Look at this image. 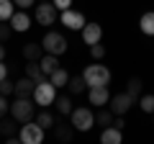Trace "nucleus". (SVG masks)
<instances>
[{
  "label": "nucleus",
  "instance_id": "f257e3e1",
  "mask_svg": "<svg viewBox=\"0 0 154 144\" xmlns=\"http://www.w3.org/2000/svg\"><path fill=\"white\" fill-rule=\"evenodd\" d=\"M33 111H36V100H33L31 95H18L16 103L11 105V111H8V113H11L18 124H26V121H31V118H33Z\"/></svg>",
  "mask_w": 154,
  "mask_h": 144
},
{
  "label": "nucleus",
  "instance_id": "f03ea898",
  "mask_svg": "<svg viewBox=\"0 0 154 144\" xmlns=\"http://www.w3.org/2000/svg\"><path fill=\"white\" fill-rule=\"evenodd\" d=\"M85 83H88V88H95V85H108L110 83V70L105 64H88L82 72Z\"/></svg>",
  "mask_w": 154,
  "mask_h": 144
},
{
  "label": "nucleus",
  "instance_id": "7ed1b4c3",
  "mask_svg": "<svg viewBox=\"0 0 154 144\" xmlns=\"http://www.w3.org/2000/svg\"><path fill=\"white\" fill-rule=\"evenodd\" d=\"M31 98L36 100V105H41V108H46V105H54L57 88L51 85V80H41V83H36V88H33Z\"/></svg>",
  "mask_w": 154,
  "mask_h": 144
},
{
  "label": "nucleus",
  "instance_id": "20e7f679",
  "mask_svg": "<svg viewBox=\"0 0 154 144\" xmlns=\"http://www.w3.org/2000/svg\"><path fill=\"white\" fill-rule=\"evenodd\" d=\"M69 124L75 126V131H90L95 126V113L90 108H72Z\"/></svg>",
  "mask_w": 154,
  "mask_h": 144
},
{
  "label": "nucleus",
  "instance_id": "39448f33",
  "mask_svg": "<svg viewBox=\"0 0 154 144\" xmlns=\"http://www.w3.org/2000/svg\"><path fill=\"white\" fill-rule=\"evenodd\" d=\"M18 139H21L23 144H41V142H44V129H41V126L31 118V121H26V124L21 126Z\"/></svg>",
  "mask_w": 154,
  "mask_h": 144
},
{
  "label": "nucleus",
  "instance_id": "423d86ee",
  "mask_svg": "<svg viewBox=\"0 0 154 144\" xmlns=\"http://www.w3.org/2000/svg\"><path fill=\"white\" fill-rule=\"evenodd\" d=\"M41 46H44L46 54H57L59 57V54L67 52V39L62 36V33H57V31H49L44 39H41Z\"/></svg>",
  "mask_w": 154,
  "mask_h": 144
},
{
  "label": "nucleus",
  "instance_id": "0eeeda50",
  "mask_svg": "<svg viewBox=\"0 0 154 144\" xmlns=\"http://www.w3.org/2000/svg\"><path fill=\"white\" fill-rule=\"evenodd\" d=\"M57 5L51 3V0H46V3H38L36 5V23L38 26H46L49 28L51 23H57Z\"/></svg>",
  "mask_w": 154,
  "mask_h": 144
},
{
  "label": "nucleus",
  "instance_id": "6e6552de",
  "mask_svg": "<svg viewBox=\"0 0 154 144\" xmlns=\"http://www.w3.org/2000/svg\"><path fill=\"white\" fill-rule=\"evenodd\" d=\"M59 23H62V26H67L69 31H82L88 21H85V16H82L80 11H72V8H67V11L59 13Z\"/></svg>",
  "mask_w": 154,
  "mask_h": 144
},
{
  "label": "nucleus",
  "instance_id": "1a4fd4ad",
  "mask_svg": "<svg viewBox=\"0 0 154 144\" xmlns=\"http://www.w3.org/2000/svg\"><path fill=\"white\" fill-rule=\"evenodd\" d=\"M131 105H134V98L128 93H118V95H113V98L108 100V108L113 111V116H123V113H128Z\"/></svg>",
  "mask_w": 154,
  "mask_h": 144
},
{
  "label": "nucleus",
  "instance_id": "9d476101",
  "mask_svg": "<svg viewBox=\"0 0 154 144\" xmlns=\"http://www.w3.org/2000/svg\"><path fill=\"white\" fill-rule=\"evenodd\" d=\"M88 100H90V105H108V100H110V93H108V85H95V88H90V93H88Z\"/></svg>",
  "mask_w": 154,
  "mask_h": 144
},
{
  "label": "nucleus",
  "instance_id": "9b49d317",
  "mask_svg": "<svg viewBox=\"0 0 154 144\" xmlns=\"http://www.w3.org/2000/svg\"><path fill=\"white\" fill-rule=\"evenodd\" d=\"M103 39V28H100V23H85V28H82V41L88 46H93V44H98V41Z\"/></svg>",
  "mask_w": 154,
  "mask_h": 144
},
{
  "label": "nucleus",
  "instance_id": "f8f14e48",
  "mask_svg": "<svg viewBox=\"0 0 154 144\" xmlns=\"http://www.w3.org/2000/svg\"><path fill=\"white\" fill-rule=\"evenodd\" d=\"M11 28L13 31H18V33H23V31H28V28H31V16H28L26 11H18V13H13L11 16Z\"/></svg>",
  "mask_w": 154,
  "mask_h": 144
},
{
  "label": "nucleus",
  "instance_id": "ddd939ff",
  "mask_svg": "<svg viewBox=\"0 0 154 144\" xmlns=\"http://www.w3.org/2000/svg\"><path fill=\"white\" fill-rule=\"evenodd\" d=\"M72 134H75V126L64 121H54V139L57 142H72Z\"/></svg>",
  "mask_w": 154,
  "mask_h": 144
},
{
  "label": "nucleus",
  "instance_id": "4468645a",
  "mask_svg": "<svg viewBox=\"0 0 154 144\" xmlns=\"http://www.w3.org/2000/svg\"><path fill=\"white\" fill-rule=\"evenodd\" d=\"M23 57H26L28 62H38L44 57V46L36 44V41H28V44H23Z\"/></svg>",
  "mask_w": 154,
  "mask_h": 144
},
{
  "label": "nucleus",
  "instance_id": "2eb2a0df",
  "mask_svg": "<svg viewBox=\"0 0 154 144\" xmlns=\"http://www.w3.org/2000/svg\"><path fill=\"white\" fill-rule=\"evenodd\" d=\"M100 142H103V144H121V142H123L121 129H116V126H105V129H103V134H100Z\"/></svg>",
  "mask_w": 154,
  "mask_h": 144
},
{
  "label": "nucleus",
  "instance_id": "dca6fc26",
  "mask_svg": "<svg viewBox=\"0 0 154 144\" xmlns=\"http://www.w3.org/2000/svg\"><path fill=\"white\" fill-rule=\"evenodd\" d=\"M85 88H88V83H85L82 75H75V77H69V83H67L69 95H80V93H85Z\"/></svg>",
  "mask_w": 154,
  "mask_h": 144
},
{
  "label": "nucleus",
  "instance_id": "f3484780",
  "mask_svg": "<svg viewBox=\"0 0 154 144\" xmlns=\"http://www.w3.org/2000/svg\"><path fill=\"white\" fill-rule=\"evenodd\" d=\"M139 28H141V33H146V36H154V11L144 13V16L139 18Z\"/></svg>",
  "mask_w": 154,
  "mask_h": 144
},
{
  "label": "nucleus",
  "instance_id": "a211bd4d",
  "mask_svg": "<svg viewBox=\"0 0 154 144\" xmlns=\"http://www.w3.org/2000/svg\"><path fill=\"white\" fill-rule=\"evenodd\" d=\"M33 88H36V83H33L28 75H26V77H21V80H16V95H31Z\"/></svg>",
  "mask_w": 154,
  "mask_h": 144
},
{
  "label": "nucleus",
  "instance_id": "6ab92c4d",
  "mask_svg": "<svg viewBox=\"0 0 154 144\" xmlns=\"http://www.w3.org/2000/svg\"><path fill=\"white\" fill-rule=\"evenodd\" d=\"M49 80H51V85H54V88H67V83H69V75H67V70L57 67V70L49 75Z\"/></svg>",
  "mask_w": 154,
  "mask_h": 144
},
{
  "label": "nucleus",
  "instance_id": "aec40b11",
  "mask_svg": "<svg viewBox=\"0 0 154 144\" xmlns=\"http://www.w3.org/2000/svg\"><path fill=\"white\" fill-rule=\"evenodd\" d=\"M38 64H41V70H44V75H51V72L59 67V59H57V54H44L41 59H38Z\"/></svg>",
  "mask_w": 154,
  "mask_h": 144
},
{
  "label": "nucleus",
  "instance_id": "412c9836",
  "mask_svg": "<svg viewBox=\"0 0 154 144\" xmlns=\"http://www.w3.org/2000/svg\"><path fill=\"white\" fill-rule=\"evenodd\" d=\"M26 75L33 80V83L46 80V75H44V70H41V64H38V62H28V64H26Z\"/></svg>",
  "mask_w": 154,
  "mask_h": 144
},
{
  "label": "nucleus",
  "instance_id": "4be33fe9",
  "mask_svg": "<svg viewBox=\"0 0 154 144\" xmlns=\"http://www.w3.org/2000/svg\"><path fill=\"white\" fill-rule=\"evenodd\" d=\"M54 103H57V111H59L62 116H69L72 113V98L69 95H57Z\"/></svg>",
  "mask_w": 154,
  "mask_h": 144
},
{
  "label": "nucleus",
  "instance_id": "5701e85b",
  "mask_svg": "<svg viewBox=\"0 0 154 144\" xmlns=\"http://www.w3.org/2000/svg\"><path fill=\"white\" fill-rule=\"evenodd\" d=\"M113 111H110V108H100V111H98V116H95V124H98V126H110V124H113Z\"/></svg>",
  "mask_w": 154,
  "mask_h": 144
},
{
  "label": "nucleus",
  "instance_id": "b1692460",
  "mask_svg": "<svg viewBox=\"0 0 154 144\" xmlns=\"http://www.w3.org/2000/svg\"><path fill=\"white\" fill-rule=\"evenodd\" d=\"M13 13H16V3L13 0H0V21H11Z\"/></svg>",
  "mask_w": 154,
  "mask_h": 144
},
{
  "label": "nucleus",
  "instance_id": "393cba45",
  "mask_svg": "<svg viewBox=\"0 0 154 144\" xmlns=\"http://www.w3.org/2000/svg\"><path fill=\"white\" fill-rule=\"evenodd\" d=\"M0 134H3V136H18V134H16V118H5V121H0Z\"/></svg>",
  "mask_w": 154,
  "mask_h": 144
},
{
  "label": "nucleus",
  "instance_id": "a878e982",
  "mask_svg": "<svg viewBox=\"0 0 154 144\" xmlns=\"http://www.w3.org/2000/svg\"><path fill=\"white\" fill-rule=\"evenodd\" d=\"M141 88H144V83H141V80H139V77H131V80H128V83H126V93L131 95L134 100L139 98V93H141Z\"/></svg>",
  "mask_w": 154,
  "mask_h": 144
},
{
  "label": "nucleus",
  "instance_id": "bb28decb",
  "mask_svg": "<svg viewBox=\"0 0 154 144\" xmlns=\"http://www.w3.org/2000/svg\"><path fill=\"white\" fill-rule=\"evenodd\" d=\"M36 124L44 129V131H46V129H54V116H51L49 111H41V113L36 116Z\"/></svg>",
  "mask_w": 154,
  "mask_h": 144
},
{
  "label": "nucleus",
  "instance_id": "cd10ccee",
  "mask_svg": "<svg viewBox=\"0 0 154 144\" xmlns=\"http://www.w3.org/2000/svg\"><path fill=\"white\" fill-rule=\"evenodd\" d=\"M139 105H141V111H144V113H154V95H141Z\"/></svg>",
  "mask_w": 154,
  "mask_h": 144
},
{
  "label": "nucleus",
  "instance_id": "c85d7f7f",
  "mask_svg": "<svg viewBox=\"0 0 154 144\" xmlns=\"http://www.w3.org/2000/svg\"><path fill=\"white\" fill-rule=\"evenodd\" d=\"M90 57H93L95 62H100L105 57V46L100 44V41H98V44H93V46H90Z\"/></svg>",
  "mask_w": 154,
  "mask_h": 144
},
{
  "label": "nucleus",
  "instance_id": "c756f323",
  "mask_svg": "<svg viewBox=\"0 0 154 144\" xmlns=\"http://www.w3.org/2000/svg\"><path fill=\"white\" fill-rule=\"evenodd\" d=\"M11 93H16V83H11V80H0V95H11Z\"/></svg>",
  "mask_w": 154,
  "mask_h": 144
},
{
  "label": "nucleus",
  "instance_id": "7c9ffc66",
  "mask_svg": "<svg viewBox=\"0 0 154 144\" xmlns=\"http://www.w3.org/2000/svg\"><path fill=\"white\" fill-rule=\"evenodd\" d=\"M11 33H13L11 23H8V21H0V41H8V39H11Z\"/></svg>",
  "mask_w": 154,
  "mask_h": 144
},
{
  "label": "nucleus",
  "instance_id": "2f4dec72",
  "mask_svg": "<svg viewBox=\"0 0 154 144\" xmlns=\"http://www.w3.org/2000/svg\"><path fill=\"white\" fill-rule=\"evenodd\" d=\"M11 111V105H8V95H0V116H5Z\"/></svg>",
  "mask_w": 154,
  "mask_h": 144
},
{
  "label": "nucleus",
  "instance_id": "473e14b6",
  "mask_svg": "<svg viewBox=\"0 0 154 144\" xmlns=\"http://www.w3.org/2000/svg\"><path fill=\"white\" fill-rule=\"evenodd\" d=\"M51 3H54V5H57V11H67V8H69L72 5V0H51Z\"/></svg>",
  "mask_w": 154,
  "mask_h": 144
},
{
  "label": "nucleus",
  "instance_id": "72a5a7b5",
  "mask_svg": "<svg viewBox=\"0 0 154 144\" xmlns=\"http://www.w3.org/2000/svg\"><path fill=\"white\" fill-rule=\"evenodd\" d=\"M13 3H16V5L21 8V11H26V8H31L33 3H36V0H13Z\"/></svg>",
  "mask_w": 154,
  "mask_h": 144
},
{
  "label": "nucleus",
  "instance_id": "f704fd0d",
  "mask_svg": "<svg viewBox=\"0 0 154 144\" xmlns=\"http://www.w3.org/2000/svg\"><path fill=\"white\" fill-rule=\"evenodd\" d=\"M8 77V67L3 64V59H0V80H5Z\"/></svg>",
  "mask_w": 154,
  "mask_h": 144
},
{
  "label": "nucleus",
  "instance_id": "c9c22d12",
  "mask_svg": "<svg viewBox=\"0 0 154 144\" xmlns=\"http://www.w3.org/2000/svg\"><path fill=\"white\" fill-rule=\"evenodd\" d=\"M0 59H5V46H3V41H0Z\"/></svg>",
  "mask_w": 154,
  "mask_h": 144
},
{
  "label": "nucleus",
  "instance_id": "e433bc0d",
  "mask_svg": "<svg viewBox=\"0 0 154 144\" xmlns=\"http://www.w3.org/2000/svg\"><path fill=\"white\" fill-rule=\"evenodd\" d=\"M41 3H46V0H41Z\"/></svg>",
  "mask_w": 154,
  "mask_h": 144
}]
</instances>
